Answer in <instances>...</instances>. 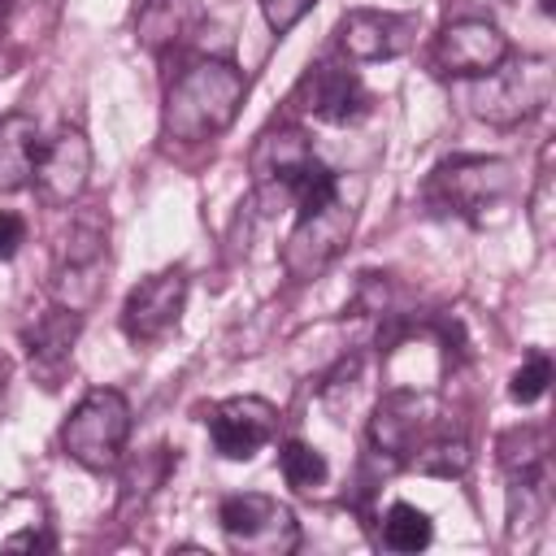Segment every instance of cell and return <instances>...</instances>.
Returning <instances> with one entry per match:
<instances>
[{
    "label": "cell",
    "instance_id": "obj_1",
    "mask_svg": "<svg viewBox=\"0 0 556 556\" xmlns=\"http://www.w3.org/2000/svg\"><path fill=\"white\" fill-rule=\"evenodd\" d=\"M243 91H248V78L239 65H230L222 56L191 61L187 70H178V78L165 91V113H161L165 139H174V143L217 139L222 130L235 126Z\"/></svg>",
    "mask_w": 556,
    "mask_h": 556
},
{
    "label": "cell",
    "instance_id": "obj_2",
    "mask_svg": "<svg viewBox=\"0 0 556 556\" xmlns=\"http://www.w3.org/2000/svg\"><path fill=\"white\" fill-rule=\"evenodd\" d=\"M460 100L473 117L491 126H517L547 109L552 100V61L547 56H504L478 78H460Z\"/></svg>",
    "mask_w": 556,
    "mask_h": 556
},
{
    "label": "cell",
    "instance_id": "obj_3",
    "mask_svg": "<svg viewBox=\"0 0 556 556\" xmlns=\"http://www.w3.org/2000/svg\"><path fill=\"white\" fill-rule=\"evenodd\" d=\"M104 265H109V213L100 204H78L56 239V278H52L56 304L74 313L96 304L104 287Z\"/></svg>",
    "mask_w": 556,
    "mask_h": 556
},
{
    "label": "cell",
    "instance_id": "obj_4",
    "mask_svg": "<svg viewBox=\"0 0 556 556\" xmlns=\"http://www.w3.org/2000/svg\"><path fill=\"white\" fill-rule=\"evenodd\" d=\"M126 439H130V404H126V395L117 387H91L74 404V413H70V421L61 430L65 456L78 460L91 473L117 469Z\"/></svg>",
    "mask_w": 556,
    "mask_h": 556
},
{
    "label": "cell",
    "instance_id": "obj_5",
    "mask_svg": "<svg viewBox=\"0 0 556 556\" xmlns=\"http://www.w3.org/2000/svg\"><path fill=\"white\" fill-rule=\"evenodd\" d=\"M217 526L226 534V543L235 552L248 556H291L300 547V521L295 513L261 491H243V495H226L217 508Z\"/></svg>",
    "mask_w": 556,
    "mask_h": 556
},
{
    "label": "cell",
    "instance_id": "obj_6",
    "mask_svg": "<svg viewBox=\"0 0 556 556\" xmlns=\"http://www.w3.org/2000/svg\"><path fill=\"white\" fill-rule=\"evenodd\" d=\"M291 104L317 122H330V126H348L356 117H365L369 109V96L356 78V70H348V61L339 56H317L300 83L291 87Z\"/></svg>",
    "mask_w": 556,
    "mask_h": 556
},
{
    "label": "cell",
    "instance_id": "obj_7",
    "mask_svg": "<svg viewBox=\"0 0 556 556\" xmlns=\"http://www.w3.org/2000/svg\"><path fill=\"white\" fill-rule=\"evenodd\" d=\"M352 222H356V213H352V204H343L339 195H334L330 204H321L317 213H304L300 226L291 230L287 248H282V269H287L295 282L317 278V274L348 248Z\"/></svg>",
    "mask_w": 556,
    "mask_h": 556
},
{
    "label": "cell",
    "instance_id": "obj_8",
    "mask_svg": "<svg viewBox=\"0 0 556 556\" xmlns=\"http://www.w3.org/2000/svg\"><path fill=\"white\" fill-rule=\"evenodd\" d=\"M508 187H513V174H508V161L500 156H456V161H443L430 178V195L460 217H478L486 204L504 200Z\"/></svg>",
    "mask_w": 556,
    "mask_h": 556
},
{
    "label": "cell",
    "instance_id": "obj_9",
    "mask_svg": "<svg viewBox=\"0 0 556 556\" xmlns=\"http://www.w3.org/2000/svg\"><path fill=\"white\" fill-rule=\"evenodd\" d=\"M187 308V269L169 265L161 274H148L122 304V330L130 343H156L165 339Z\"/></svg>",
    "mask_w": 556,
    "mask_h": 556
},
{
    "label": "cell",
    "instance_id": "obj_10",
    "mask_svg": "<svg viewBox=\"0 0 556 556\" xmlns=\"http://www.w3.org/2000/svg\"><path fill=\"white\" fill-rule=\"evenodd\" d=\"M87 178H91V143L78 126H61L39 148L30 187L48 208H65V204H78V195L87 191Z\"/></svg>",
    "mask_w": 556,
    "mask_h": 556
},
{
    "label": "cell",
    "instance_id": "obj_11",
    "mask_svg": "<svg viewBox=\"0 0 556 556\" xmlns=\"http://www.w3.org/2000/svg\"><path fill=\"white\" fill-rule=\"evenodd\" d=\"M208 439L226 460H252L278 434V408L261 395H230L208 408Z\"/></svg>",
    "mask_w": 556,
    "mask_h": 556
},
{
    "label": "cell",
    "instance_id": "obj_12",
    "mask_svg": "<svg viewBox=\"0 0 556 556\" xmlns=\"http://www.w3.org/2000/svg\"><path fill=\"white\" fill-rule=\"evenodd\" d=\"M508 56V35L486 17L447 22L434 35V70L452 78H478Z\"/></svg>",
    "mask_w": 556,
    "mask_h": 556
},
{
    "label": "cell",
    "instance_id": "obj_13",
    "mask_svg": "<svg viewBox=\"0 0 556 556\" xmlns=\"http://www.w3.org/2000/svg\"><path fill=\"white\" fill-rule=\"evenodd\" d=\"M417 39V13L391 9H352L339 22V48L352 61H391L408 52Z\"/></svg>",
    "mask_w": 556,
    "mask_h": 556
},
{
    "label": "cell",
    "instance_id": "obj_14",
    "mask_svg": "<svg viewBox=\"0 0 556 556\" xmlns=\"http://www.w3.org/2000/svg\"><path fill=\"white\" fill-rule=\"evenodd\" d=\"M78 330H83V313L65 308V304H52L35 317V326H26V356H30V369L35 378L52 391L61 387L65 369H70V356H74V343H78Z\"/></svg>",
    "mask_w": 556,
    "mask_h": 556
},
{
    "label": "cell",
    "instance_id": "obj_15",
    "mask_svg": "<svg viewBox=\"0 0 556 556\" xmlns=\"http://www.w3.org/2000/svg\"><path fill=\"white\" fill-rule=\"evenodd\" d=\"M308 161H313L308 135H304L300 126L282 122V126H269V130L256 135L252 156H248V169H252V182H256L261 195H265V191H278V200H282V187H287L291 174L304 169Z\"/></svg>",
    "mask_w": 556,
    "mask_h": 556
},
{
    "label": "cell",
    "instance_id": "obj_16",
    "mask_svg": "<svg viewBox=\"0 0 556 556\" xmlns=\"http://www.w3.org/2000/svg\"><path fill=\"white\" fill-rule=\"evenodd\" d=\"M39 148H43V139H39V122L30 113L0 117V195L30 187Z\"/></svg>",
    "mask_w": 556,
    "mask_h": 556
},
{
    "label": "cell",
    "instance_id": "obj_17",
    "mask_svg": "<svg viewBox=\"0 0 556 556\" xmlns=\"http://www.w3.org/2000/svg\"><path fill=\"white\" fill-rule=\"evenodd\" d=\"M200 22V4L195 0H143L135 13V39L148 52H165L174 43H182Z\"/></svg>",
    "mask_w": 556,
    "mask_h": 556
},
{
    "label": "cell",
    "instance_id": "obj_18",
    "mask_svg": "<svg viewBox=\"0 0 556 556\" xmlns=\"http://www.w3.org/2000/svg\"><path fill=\"white\" fill-rule=\"evenodd\" d=\"M500 465L513 478V486H539L547 473V430L521 426L500 439Z\"/></svg>",
    "mask_w": 556,
    "mask_h": 556
},
{
    "label": "cell",
    "instance_id": "obj_19",
    "mask_svg": "<svg viewBox=\"0 0 556 556\" xmlns=\"http://www.w3.org/2000/svg\"><path fill=\"white\" fill-rule=\"evenodd\" d=\"M434 539V526L430 517L417 508V504H391L387 517H382V547L391 552H421L426 543Z\"/></svg>",
    "mask_w": 556,
    "mask_h": 556
},
{
    "label": "cell",
    "instance_id": "obj_20",
    "mask_svg": "<svg viewBox=\"0 0 556 556\" xmlns=\"http://www.w3.org/2000/svg\"><path fill=\"white\" fill-rule=\"evenodd\" d=\"M278 469H282L287 486H295V491H317V486L330 478L326 456H321L317 447L300 443V439H287V443H282V452H278Z\"/></svg>",
    "mask_w": 556,
    "mask_h": 556
},
{
    "label": "cell",
    "instance_id": "obj_21",
    "mask_svg": "<svg viewBox=\"0 0 556 556\" xmlns=\"http://www.w3.org/2000/svg\"><path fill=\"white\" fill-rule=\"evenodd\" d=\"M413 465H417L421 473H443V478H452V473H465L469 447H465V439H434V443H426V447L413 456Z\"/></svg>",
    "mask_w": 556,
    "mask_h": 556
},
{
    "label": "cell",
    "instance_id": "obj_22",
    "mask_svg": "<svg viewBox=\"0 0 556 556\" xmlns=\"http://www.w3.org/2000/svg\"><path fill=\"white\" fill-rule=\"evenodd\" d=\"M547 382H552V361L539 352V356H530V361H526V365L513 374V387H508V395H513L517 404H534V400H543Z\"/></svg>",
    "mask_w": 556,
    "mask_h": 556
},
{
    "label": "cell",
    "instance_id": "obj_23",
    "mask_svg": "<svg viewBox=\"0 0 556 556\" xmlns=\"http://www.w3.org/2000/svg\"><path fill=\"white\" fill-rule=\"evenodd\" d=\"M530 226H534L539 243H547V239H552V169H547V161H543L539 182H534V200H530Z\"/></svg>",
    "mask_w": 556,
    "mask_h": 556
},
{
    "label": "cell",
    "instance_id": "obj_24",
    "mask_svg": "<svg viewBox=\"0 0 556 556\" xmlns=\"http://www.w3.org/2000/svg\"><path fill=\"white\" fill-rule=\"evenodd\" d=\"M321 0H261V13H265V22H269V30L274 35H287L304 13H313Z\"/></svg>",
    "mask_w": 556,
    "mask_h": 556
},
{
    "label": "cell",
    "instance_id": "obj_25",
    "mask_svg": "<svg viewBox=\"0 0 556 556\" xmlns=\"http://www.w3.org/2000/svg\"><path fill=\"white\" fill-rule=\"evenodd\" d=\"M26 243V222L9 208H0V261H9L17 248Z\"/></svg>",
    "mask_w": 556,
    "mask_h": 556
},
{
    "label": "cell",
    "instance_id": "obj_26",
    "mask_svg": "<svg viewBox=\"0 0 556 556\" xmlns=\"http://www.w3.org/2000/svg\"><path fill=\"white\" fill-rule=\"evenodd\" d=\"M4 395H9V361L0 356V408H4Z\"/></svg>",
    "mask_w": 556,
    "mask_h": 556
}]
</instances>
